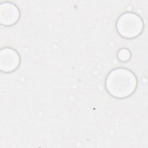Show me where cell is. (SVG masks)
I'll return each mask as SVG.
<instances>
[{
	"mask_svg": "<svg viewBox=\"0 0 148 148\" xmlns=\"http://www.w3.org/2000/svg\"><path fill=\"white\" fill-rule=\"evenodd\" d=\"M143 22L138 14L127 12L121 14L117 20L116 29L123 38L132 39L138 36L143 29Z\"/></svg>",
	"mask_w": 148,
	"mask_h": 148,
	"instance_id": "cell-2",
	"label": "cell"
},
{
	"mask_svg": "<svg viewBox=\"0 0 148 148\" xmlns=\"http://www.w3.org/2000/svg\"><path fill=\"white\" fill-rule=\"evenodd\" d=\"M20 63V57L18 52L10 47H4L0 50V70L9 73L15 71Z\"/></svg>",
	"mask_w": 148,
	"mask_h": 148,
	"instance_id": "cell-3",
	"label": "cell"
},
{
	"mask_svg": "<svg viewBox=\"0 0 148 148\" xmlns=\"http://www.w3.org/2000/svg\"><path fill=\"white\" fill-rule=\"evenodd\" d=\"M117 57L121 61H127L131 58V53L127 49H121L119 51Z\"/></svg>",
	"mask_w": 148,
	"mask_h": 148,
	"instance_id": "cell-5",
	"label": "cell"
},
{
	"mask_svg": "<svg viewBox=\"0 0 148 148\" xmlns=\"http://www.w3.org/2000/svg\"><path fill=\"white\" fill-rule=\"evenodd\" d=\"M20 13L18 8L14 3L9 2L0 5V23L5 26H10L19 20Z\"/></svg>",
	"mask_w": 148,
	"mask_h": 148,
	"instance_id": "cell-4",
	"label": "cell"
},
{
	"mask_svg": "<svg viewBox=\"0 0 148 148\" xmlns=\"http://www.w3.org/2000/svg\"><path fill=\"white\" fill-rule=\"evenodd\" d=\"M108 92L117 98H124L132 95L137 87V79L135 74L124 68L112 71L105 81Z\"/></svg>",
	"mask_w": 148,
	"mask_h": 148,
	"instance_id": "cell-1",
	"label": "cell"
}]
</instances>
